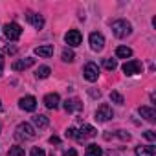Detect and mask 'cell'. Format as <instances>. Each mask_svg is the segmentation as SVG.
I'll use <instances>...</instances> for the list:
<instances>
[{
    "label": "cell",
    "instance_id": "1",
    "mask_svg": "<svg viewBox=\"0 0 156 156\" xmlns=\"http://www.w3.org/2000/svg\"><path fill=\"white\" fill-rule=\"evenodd\" d=\"M110 28H112V33H114L118 39H125V37H129V35L132 33V26H130V22L125 20V19L114 20Z\"/></svg>",
    "mask_w": 156,
    "mask_h": 156
},
{
    "label": "cell",
    "instance_id": "2",
    "mask_svg": "<svg viewBox=\"0 0 156 156\" xmlns=\"http://www.w3.org/2000/svg\"><path fill=\"white\" fill-rule=\"evenodd\" d=\"M15 138L17 140H33L35 138V129L30 123H20L15 130Z\"/></svg>",
    "mask_w": 156,
    "mask_h": 156
},
{
    "label": "cell",
    "instance_id": "3",
    "mask_svg": "<svg viewBox=\"0 0 156 156\" xmlns=\"http://www.w3.org/2000/svg\"><path fill=\"white\" fill-rule=\"evenodd\" d=\"M4 35H6V39H9V41H19L20 35H22V28H20L17 22H8V24L4 26Z\"/></svg>",
    "mask_w": 156,
    "mask_h": 156
},
{
    "label": "cell",
    "instance_id": "4",
    "mask_svg": "<svg viewBox=\"0 0 156 156\" xmlns=\"http://www.w3.org/2000/svg\"><path fill=\"white\" fill-rule=\"evenodd\" d=\"M98 134V130L92 127V125H83L79 130H75V140L77 141H87L90 138H94Z\"/></svg>",
    "mask_w": 156,
    "mask_h": 156
},
{
    "label": "cell",
    "instance_id": "5",
    "mask_svg": "<svg viewBox=\"0 0 156 156\" xmlns=\"http://www.w3.org/2000/svg\"><path fill=\"white\" fill-rule=\"evenodd\" d=\"M121 70H123V73H127V75H136V73H141L143 64H141L140 61L132 59V61H127V62L121 66Z\"/></svg>",
    "mask_w": 156,
    "mask_h": 156
},
{
    "label": "cell",
    "instance_id": "6",
    "mask_svg": "<svg viewBox=\"0 0 156 156\" xmlns=\"http://www.w3.org/2000/svg\"><path fill=\"white\" fill-rule=\"evenodd\" d=\"M83 73H85V79H87V81L94 83V81H98V77H99V68H98L96 62H87Z\"/></svg>",
    "mask_w": 156,
    "mask_h": 156
},
{
    "label": "cell",
    "instance_id": "7",
    "mask_svg": "<svg viewBox=\"0 0 156 156\" xmlns=\"http://www.w3.org/2000/svg\"><path fill=\"white\" fill-rule=\"evenodd\" d=\"M64 41H66L68 46H79V44L83 42V35H81L79 30H70V31L64 35Z\"/></svg>",
    "mask_w": 156,
    "mask_h": 156
},
{
    "label": "cell",
    "instance_id": "8",
    "mask_svg": "<svg viewBox=\"0 0 156 156\" xmlns=\"http://www.w3.org/2000/svg\"><path fill=\"white\" fill-rule=\"evenodd\" d=\"M90 48L94 50V51H101L103 48H105V37L101 35V33H98V31H94V33H90Z\"/></svg>",
    "mask_w": 156,
    "mask_h": 156
},
{
    "label": "cell",
    "instance_id": "9",
    "mask_svg": "<svg viewBox=\"0 0 156 156\" xmlns=\"http://www.w3.org/2000/svg\"><path fill=\"white\" fill-rule=\"evenodd\" d=\"M112 116H114V112H112V108H110L108 105H101V107L96 110V119H98V121H101V123H105V121L112 119Z\"/></svg>",
    "mask_w": 156,
    "mask_h": 156
},
{
    "label": "cell",
    "instance_id": "10",
    "mask_svg": "<svg viewBox=\"0 0 156 156\" xmlns=\"http://www.w3.org/2000/svg\"><path fill=\"white\" fill-rule=\"evenodd\" d=\"M62 107H64V110H66L68 114H72V112H81V110H83V103L77 99V98H70V99H66Z\"/></svg>",
    "mask_w": 156,
    "mask_h": 156
},
{
    "label": "cell",
    "instance_id": "11",
    "mask_svg": "<svg viewBox=\"0 0 156 156\" xmlns=\"http://www.w3.org/2000/svg\"><path fill=\"white\" fill-rule=\"evenodd\" d=\"M26 20H28L33 28H37V30H42V26H44V19H42V15L33 13V11H28V13H26Z\"/></svg>",
    "mask_w": 156,
    "mask_h": 156
},
{
    "label": "cell",
    "instance_id": "12",
    "mask_svg": "<svg viewBox=\"0 0 156 156\" xmlns=\"http://www.w3.org/2000/svg\"><path fill=\"white\" fill-rule=\"evenodd\" d=\"M19 107H20L22 110H26V112H33V110L37 108V99H35L33 96H26V98H22V99L19 101Z\"/></svg>",
    "mask_w": 156,
    "mask_h": 156
},
{
    "label": "cell",
    "instance_id": "13",
    "mask_svg": "<svg viewBox=\"0 0 156 156\" xmlns=\"http://www.w3.org/2000/svg\"><path fill=\"white\" fill-rule=\"evenodd\" d=\"M35 64V59L33 57H26V59H19V61H15L13 62V70L15 72H22V70H28L30 66H33Z\"/></svg>",
    "mask_w": 156,
    "mask_h": 156
},
{
    "label": "cell",
    "instance_id": "14",
    "mask_svg": "<svg viewBox=\"0 0 156 156\" xmlns=\"http://www.w3.org/2000/svg\"><path fill=\"white\" fill-rule=\"evenodd\" d=\"M59 103H61V98H59V94H46L44 96V105L48 107V108H51V110H55V108H59Z\"/></svg>",
    "mask_w": 156,
    "mask_h": 156
},
{
    "label": "cell",
    "instance_id": "15",
    "mask_svg": "<svg viewBox=\"0 0 156 156\" xmlns=\"http://www.w3.org/2000/svg\"><path fill=\"white\" fill-rule=\"evenodd\" d=\"M138 112H140V116L145 118L149 123H154V121H156V110H154L152 107H140Z\"/></svg>",
    "mask_w": 156,
    "mask_h": 156
},
{
    "label": "cell",
    "instance_id": "16",
    "mask_svg": "<svg viewBox=\"0 0 156 156\" xmlns=\"http://www.w3.org/2000/svg\"><path fill=\"white\" fill-rule=\"evenodd\" d=\"M136 156H156V147L154 145H145V147H136Z\"/></svg>",
    "mask_w": 156,
    "mask_h": 156
},
{
    "label": "cell",
    "instance_id": "17",
    "mask_svg": "<svg viewBox=\"0 0 156 156\" xmlns=\"http://www.w3.org/2000/svg\"><path fill=\"white\" fill-rule=\"evenodd\" d=\"M35 53H37L39 57H51V55H53V46H51V44L37 46V48H35Z\"/></svg>",
    "mask_w": 156,
    "mask_h": 156
},
{
    "label": "cell",
    "instance_id": "18",
    "mask_svg": "<svg viewBox=\"0 0 156 156\" xmlns=\"http://www.w3.org/2000/svg\"><path fill=\"white\" fill-rule=\"evenodd\" d=\"M31 121H33V125L39 127V129H44V127H48V123H50L48 116H44V114H35V116L31 118Z\"/></svg>",
    "mask_w": 156,
    "mask_h": 156
},
{
    "label": "cell",
    "instance_id": "19",
    "mask_svg": "<svg viewBox=\"0 0 156 156\" xmlns=\"http://www.w3.org/2000/svg\"><path fill=\"white\" fill-rule=\"evenodd\" d=\"M85 156H103V149L96 143H90L85 151Z\"/></svg>",
    "mask_w": 156,
    "mask_h": 156
},
{
    "label": "cell",
    "instance_id": "20",
    "mask_svg": "<svg viewBox=\"0 0 156 156\" xmlns=\"http://www.w3.org/2000/svg\"><path fill=\"white\" fill-rule=\"evenodd\" d=\"M116 57H119V59H129V57H132V50H130L129 46H118V48H116Z\"/></svg>",
    "mask_w": 156,
    "mask_h": 156
},
{
    "label": "cell",
    "instance_id": "21",
    "mask_svg": "<svg viewBox=\"0 0 156 156\" xmlns=\"http://www.w3.org/2000/svg\"><path fill=\"white\" fill-rule=\"evenodd\" d=\"M50 73H51L50 66H39V68H37V72H35V77H37V79H46Z\"/></svg>",
    "mask_w": 156,
    "mask_h": 156
},
{
    "label": "cell",
    "instance_id": "22",
    "mask_svg": "<svg viewBox=\"0 0 156 156\" xmlns=\"http://www.w3.org/2000/svg\"><path fill=\"white\" fill-rule=\"evenodd\" d=\"M8 156H26V151H24V147L15 145V147H11L8 151Z\"/></svg>",
    "mask_w": 156,
    "mask_h": 156
},
{
    "label": "cell",
    "instance_id": "23",
    "mask_svg": "<svg viewBox=\"0 0 156 156\" xmlns=\"http://www.w3.org/2000/svg\"><path fill=\"white\" fill-rule=\"evenodd\" d=\"M61 59H62L64 62H72V61L75 59V53H73L72 50H68V48H64V50H62V53H61Z\"/></svg>",
    "mask_w": 156,
    "mask_h": 156
},
{
    "label": "cell",
    "instance_id": "24",
    "mask_svg": "<svg viewBox=\"0 0 156 156\" xmlns=\"http://www.w3.org/2000/svg\"><path fill=\"white\" fill-rule=\"evenodd\" d=\"M110 101H114V103H118V105H123L125 103V99H123V96L119 94V92H110Z\"/></svg>",
    "mask_w": 156,
    "mask_h": 156
},
{
    "label": "cell",
    "instance_id": "25",
    "mask_svg": "<svg viewBox=\"0 0 156 156\" xmlns=\"http://www.w3.org/2000/svg\"><path fill=\"white\" fill-rule=\"evenodd\" d=\"M103 66H105L107 70H116V68H118V62H116V59H105V61H103Z\"/></svg>",
    "mask_w": 156,
    "mask_h": 156
},
{
    "label": "cell",
    "instance_id": "26",
    "mask_svg": "<svg viewBox=\"0 0 156 156\" xmlns=\"http://www.w3.org/2000/svg\"><path fill=\"white\" fill-rule=\"evenodd\" d=\"M31 156H46V152H44L41 147H35V149L31 151Z\"/></svg>",
    "mask_w": 156,
    "mask_h": 156
},
{
    "label": "cell",
    "instance_id": "27",
    "mask_svg": "<svg viewBox=\"0 0 156 156\" xmlns=\"http://www.w3.org/2000/svg\"><path fill=\"white\" fill-rule=\"evenodd\" d=\"M143 136H145L149 141H154V140H156V136H154V132H152V130H145V132H143Z\"/></svg>",
    "mask_w": 156,
    "mask_h": 156
},
{
    "label": "cell",
    "instance_id": "28",
    "mask_svg": "<svg viewBox=\"0 0 156 156\" xmlns=\"http://www.w3.org/2000/svg\"><path fill=\"white\" fill-rule=\"evenodd\" d=\"M64 136H66V138H75V129H73V127H70V129H66V132H64Z\"/></svg>",
    "mask_w": 156,
    "mask_h": 156
},
{
    "label": "cell",
    "instance_id": "29",
    "mask_svg": "<svg viewBox=\"0 0 156 156\" xmlns=\"http://www.w3.org/2000/svg\"><path fill=\"white\" fill-rule=\"evenodd\" d=\"M62 156H77V151L75 149H68V151H64Z\"/></svg>",
    "mask_w": 156,
    "mask_h": 156
},
{
    "label": "cell",
    "instance_id": "30",
    "mask_svg": "<svg viewBox=\"0 0 156 156\" xmlns=\"http://www.w3.org/2000/svg\"><path fill=\"white\" fill-rule=\"evenodd\" d=\"M50 143H53V145H59V143H61V140H59L57 136H51V138H50Z\"/></svg>",
    "mask_w": 156,
    "mask_h": 156
},
{
    "label": "cell",
    "instance_id": "31",
    "mask_svg": "<svg viewBox=\"0 0 156 156\" xmlns=\"http://www.w3.org/2000/svg\"><path fill=\"white\" fill-rule=\"evenodd\" d=\"M2 73H4V57L0 55V75H2Z\"/></svg>",
    "mask_w": 156,
    "mask_h": 156
}]
</instances>
